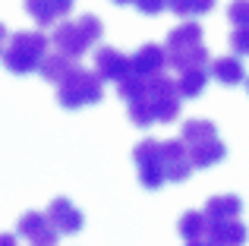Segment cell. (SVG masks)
I'll use <instances>...</instances> for the list:
<instances>
[{
    "instance_id": "cell-1",
    "label": "cell",
    "mask_w": 249,
    "mask_h": 246,
    "mask_svg": "<svg viewBox=\"0 0 249 246\" xmlns=\"http://www.w3.org/2000/svg\"><path fill=\"white\" fill-rule=\"evenodd\" d=\"M180 88H177V79L158 73V76H148L145 79V88H142L136 98L126 101V114H129V123L139 129H148L152 123H174L180 117Z\"/></svg>"
},
{
    "instance_id": "cell-2",
    "label": "cell",
    "mask_w": 249,
    "mask_h": 246,
    "mask_svg": "<svg viewBox=\"0 0 249 246\" xmlns=\"http://www.w3.org/2000/svg\"><path fill=\"white\" fill-rule=\"evenodd\" d=\"M48 54V38L44 32H35V29H19L6 38V48L0 54L3 67L16 76H29L35 70H41V60Z\"/></svg>"
},
{
    "instance_id": "cell-3",
    "label": "cell",
    "mask_w": 249,
    "mask_h": 246,
    "mask_svg": "<svg viewBox=\"0 0 249 246\" xmlns=\"http://www.w3.org/2000/svg\"><path fill=\"white\" fill-rule=\"evenodd\" d=\"M180 139L186 145L189 161H193L196 171H205V167H212V164L227 158V145L221 142L218 126L212 120H186Z\"/></svg>"
},
{
    "instance_id": "cell-4",
    "label": "cell",
    "mask_w": 249,
    "mask_h": 246,
    "mask_svg": "<svg viewBox=\"0 0 249 246\" xmlns=\"http://www.w3.org/2000/svg\"><path fill=\"white\" fill-rule=\"evenodd\" d=\"M164 51H167V67H174L177 73L189 67H208L212 63L208 60V48L202 41V29L196 22H180L177 29H170Z\"/></svg>"
},
{
    "instance_id": "cell-5",
    "label": "cell",
    "mask_w": 249,
    "mask_h": 246,
    "mask_svg": "<svg viewBox=\"0 0 249 246\" xmlns=\"http://www.w3.org/2000/svg\"><path fill=\"white\" fill-rule=\"evenodd\" d=\"M101 98H104V79L95 70H85L79 63L57 82V101L67 111H79V107L98 105Z\"/></svg>"
},
{
    "instance_id": "cell-6",
    "label": "cell",
    "mask_w": 249,
    "mask_h": 246,
    "mask_svg": "<svg viewBox=\"0 0 249 246\" xmlns=\"http://www.w3.org/2000/svg\"><path fill=\"white\" fill-rule=\"evenodd\" d=\"M101 35H104V22L95 16V13H85L79 19H63V22H57L51 41H54L57 51H63V54H70V57L79 60L91 44H98Z\"/></svg>"
},
{
    "instance_id": "cell-7",
    "label": "cell",
    "mask_w": 249,
    "mask_h": 246,
    "mask_svg": "<svg viewBox=\"0 0 249 246\" xmlns=\"http://www.w3.org/2000/svg\"><path fill=\"white\" fill-rule=\"evenodd\" d=\"M133 161H136V174H139V183L145 190H158L167 183L164 177V161H161V142L158 139H142L133 148Z\"/></svg>"
},
{
    "instance_id": "cell-8",
    "label": "cell",
    "mask_w": 249,
    "mask_h": 246,
    "mask_svg": "<svg viewBox=\"0 0 249 246\" xmlns=\"http://www.w3.org/2000/svg\"><path fill=\"white\" fill-rule=\"evenodd\" d=\"M16 234L29 246H57V240H60L57 228L48 221L44 211H25L16 224Z\"/></svg>"
},
{
    "instance_id": "cell-9",
    "label": "cell",
    "mask_w": 249,
    "mask_h": 246,
    "mask_svg": "<svg viewBox=\"0 0 249 246\" xmlns=\"http://www.w3.org/2000/svg\"><path fill=\"white\" fill-rule=\"evenodd\" d=\"M161 161H164V177L170 180V183H183V180L196 171L193 161H189L186 145H183V139L161 142Z\"/></svg>"
},
{
    "instance_id": "cell-10",
    "label": "cell",
    "mask_w": 249,
    "mask_h": 246,
    "mask_svg": "<svg viewBox=\"0 0 249 246\" xmlns=\"http://www.w3.org/2000/svg\"><path fill=\"white\" fill-rule=\"evenodd\" d=\"M48 221L57 228V234H79L82 230V224H85V218H82V211L76 209L70 199H63V196H57V199H51V205H48Z\"/></svg>"
},
{
    "instance_id": "cell-11",
    "label": "cell",
    "mask_w": 249,
    "mask_h": 246,
    "mask_svg": "<svg viewBox=\"0 0 249 246\" xmlns=\"http://www.w3.org/2000/svg\"><path fill=\"white\" fill-rule=\"evenodd\" d=\"M76 0H25V13L38 22V29H48V25H57L73 13Z\"/></svg>"
},
{
    "instance_id": "cell-12",
    "label": "cell",
    "mask_w": 249,
    "mask_h": 246,
    "mask_svg": "<svg viewBox=\"0 0 249 246\" xmlns=\"http://www.w3.org/2000/svg\"><path fill=\"white\" fill-rule=\"evenodd\" d=\"M129 70H133V63H129V57L123 51H117V48H98L95 51V73L104 82H120Z\"/></svg>"
},
{
    "instance_id": "cell-13",
    "label": "cell",
    "mask_w": 249,
    "mask_h": 246,
    "mask_svg": "<svg viewBox=\"0 0 249 246\" xmlns=\"http://www.w3.org/2000/svg\"><path fill=\"white\" fill-rule=\"evenodd\" d=\"M129 63H133V73H139V76H158L167 67V51H164V44L148 41L129 57Z\"/></svg>"
},
{
    "instance_id": "cell-14",
    "label": "cell",
    "mask_w": 249,
    "mask_h": 246,
    "mask_svg": "<svg viewBox=\"0 0 249 246\" xmlns=\"http://www.w3.org/2000/svg\"><path fill=\"white\" fill-rule=\"evenodd\" d=\"M249 237L246 224L240 218H227V221H208V240L214 246H243Z\"/></svg>"
},
{
    "instance_id": "cell-15",
    "label": "cell",
    "mask_w": 249,
    "mask_h": 246,
    "mask_svg": "<svg viewBox=\"0 0 249 246\" xmlns=\"http://www.w3.org/2000/svg\"><path fill=\"white\" fill-rule=\"evenodd\" d=\"M208 76H214V82H221V86H240V82H246L243 60H240L237 54L214 57V60L208 63Z\"/></svg>"
},
{
    "instance_id": "cell-16",
    "label": "cell",
    "mask_w": 249,
    "mask_h": 246,
    "mask_svg": "<svg viewBox=\"0 0 249 246\" xmlns=\"http://www.w3.org/2000/svg\"><path fill=\"white\" fill-rule=\"evenodd\" d=\"M73 67H76V57H70V54H63V51L54 48V51H48V54H44V60H41V76L57 86V82H60Z\"/></svg>"
},
{
    "instance_id": "cell-17",
    "label": "cell",
    "mask_w": 249,
    "mask_h": 246,
    "mask_svg": "<svg viewBox=\"0 0 249 246\" xmlns=\"http://www.w3.org/2000/svg\"><path fill=\"white\" fill-rule=\"evenodd\" d=\"M205 82H208V67H189L177 73V88L183 98H199L205 92Z\"/></svg>"
},
{
    "instance_id": "cell-18",
    "label": "cell",
    "mask_w": 249,
    "mask_h": 246,
    "mask_svg": "<svg viewBox=\"0 0 249 246\" xmlns=\"http://www.w3.org/2000/svg\"><path fill=\"white\" fill-rule=\"evenodd\" d=\"M240 211H243V202H240V196H212L205 202V215L208 221H227V218H240Z\"/></svg>"
},
{
    "instance_id": "cell-19",
    "label": "cell",
    "mask_w": 249,
    "mask_h": 246,
    "mask_svg": "<svg viewBox=\"0 0 249 246\" xmlns=\"http://www.w3.org/2000/svg\"><path fill=\"white\" fill-rule=\"evenodd\" d=\"M177 230L183 240H202V237H208V215L205 211H186L177 224Z\"/></svg>"
},
{
    "instance_id": "cell-20",
    "label": "cell",
    "mask_w": 249,
    "mask_h": 246,
    "mask_svg": "<svg viewBox=\"0 0 249 246\" xmlns=\"http://www.w3.org/2000/svg\"><path fill=\"white\" fill-rule=\"evenodd\" d=\"M214 6V0H170L167 10H174L177 16H202Z\"/></svg>"
},
{
    "instance_id": "cell-21",
    "label": "cell",
    "mask_w": 249,
    "mask_h": 246,
    "mask_svg": "<svg viewBox=\"0 0 249 246\" xmlns=\"http://www.w3.org/2000/svg\"><path fill=\"white\" fill-rule=\"evenodd\" d=\"M231 51L237 57H249V25H233V32H231Z\"/></svg>"
},
{
    "instance_id": "cell-22",
    "label": "cell",
    "mask_w": 249,
    "mask_h": 246,
    "mask_svg": "<svg viewBox=\"0 0 249 246\" xmlns=\"http://www.w3.org/2000/svg\"><path fill=\"white\" fill-rule=\"evenodd\" d=\"M227 19L231 25H249V0H233L227 6Z\"/></svg>"
},
{
    "instance_id": "cell-23",
    "label": "cell",
    "mask_w": 249,
    "mask_h": 246,
    "mask_svg": "<svg viewBox=\"0 0 249 246\" xmlns=\"http://www.w3.org/2000/svg\"><path fill=\"white\" fill-rule=\"evenodd\" d=\"M133 3H136V10L145 13V16H158V13H164L170 6V0H133Z\"/></svg>"
},
{
    "instance_id": "cell-24",
    "label": "cell",
    "mask_w": 249,
    "mask_h": 246,
    "mask_svg": "<svg viewBox=\"0 0 249 246\" xmlns=\"http://www.w3.org/2000/svg\"><path fill=\"white\" fill-rule=\"evenodd\" d=\"M0 246H19V243H16L13 234H0Z\"/></svg>"
},
{
    "instance_id": "cell-25",
    "label": "cell",
    "mask_w": 249,
    "mask_h": 246,
    "mask_svg": "<svg viewBox=\"0 0 249 246\" xmlns=\"http://www.w3.org/2000/svg\"><path fill=\"white\" fill-rule=\"evenodd\" d=\"M6 38H10V35H6V25L0 22V54H3V48H6Z\"/></svg>"
},
{
    "instance_id": "cell-26",
    "label": "cell",
    "mask_w": 249,
    "mask_h": 246,
    "mask_svg": "<svg viewBox=\"0 0 249 246\" xmlns=\"http://www.w3.org/2000/svg\"><path fill=\"white\" fill-rule=\"evenodd\" d=\"M186 246H214L208 237H202V240H186Z\"/></svg>"
},
{
    "instance_id": "cell-27",
    "label": "cell",
    "mask_w": 249,
    "mask_h": 246,
    "mask_svg": "<svg viewBox=\"0 0 249 246\" xmlns=\"http://www.w3.org/2000/svg\"><path fill=\"white\" fill-rule=\"evenodd\" d=\"M114 3H120V6H123V3H133V0H114Z\"/></svg>"
},
{
    "instance_id": "cell-28",
    "label": "cell",
    "mask_w": 249,
    "mask_h": 246,
    "mask_svg": "<svg viewBox=\"0 0 249 246\" xmlns=\"http://www.w3.org/2000/svg\"><path fill=\"white\" fill-rule=\"evenodd\" d=\"M246 92H249V79H246Z\"/></svg>"
}]
</instances>
